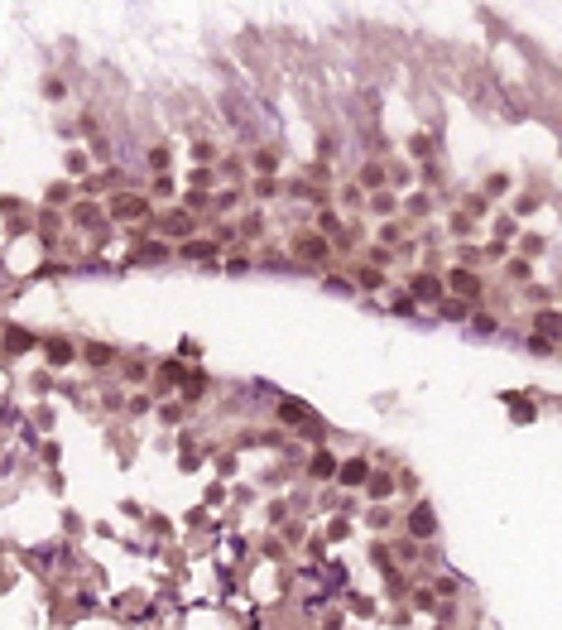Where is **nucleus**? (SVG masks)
Wrapping results in <instances>:
<instances>
[{
    "label": "nucleus",
    "mask_w": 562,
    "mask_h": 630,
    "mask_svg": "<svg viewBox=\"0 0 562 630\" xmlns=\"http://www.w3.org/2000/svg\"><path fill=\"white\" fill-rule=\"evenodd\" d=\"M413 294H418V299H438V279H433V275H418V279H413Z\"/></svg>",
    "instance_id": "nucleus-2"
},
{
    "label": "nucleus",
    "mask_w": 562,
    "mask_h": 630,
    "mask_svg": "<svg viewBox=\"0 0 562 630\" xmlns=\"http://www.w3.org/2000/svg\"><path fill=\"white\" fill-rule=\"evenodd\" d=\"M452 284H457L462 294H476V289H480V284H476V275H467V270H457V275H452Z\"/></svg>",
    "instance_id": "nucleus-6"
},
{
    "label": "nucleus",
    "mask_w": 562,
    "mask_h": 630,
    "mask_svg": "<svg viewBox=\"0 0 562 630\" xmlns=\"http://www.w3.org/2000/svg\"><path fill=\"white\" fill-rule=\"evenodd\" d=\"M283 419H312V414H308L303 405H293V400H288V405H283Z\"/></svg>",
    "instance_id": "nucleus-9"
},
{
    "label": "nucleus",
    "mask_w": 562,
    "mask_h": 630,
    "mask_svg": "<svg viewBox=\"0 0 562 630\" xmlns=\"http://www.w3.org/2000/svg\"><path fill=\"white\" fill-rule=\"evenodd\" d=\"M312 472H317V476H332V472H337V462H332L327 452H317V457H312Z\"/></svg>",
    "instance_id": "nucleus-7"
},
{
    "label": "nucleus",
    "mask_w": 562,
    "mask_h": 630,
    "mask_svg": "<svg viewBox=\"0 0 562 630\" xmlns=\"http://www.w3.org/2000/svg\"><path fill=\"white\" fill-rule=\"evenodd\" d=\"M298 255H322V241H312V236H308V241H298Z\"/></svg>",
    "instance_id": "nucleus-8"
},
{
    "label": "nucleus",
    "mask_w": 562,
    "mask_h": 630,
    "mask_svg": "<svg viewBox=\"0 0 562 630\" xmlns=\"http://www.w3.org/2000/svg\"><path fill=\"white\" fill-rule=\"evenodd\" d=\"M115 216H144V203H140V198H120V203H115Z\"/></svg>",
    "instance_id": "nucleus-3"
},
{
    "label": "nucleus",
    "mask_w": 562,
    "mask_h": 630,
    "mask_svg": "<svg viewBox=\"0 0 562 630\" xmlns=\"http://www.w3.org/2000/svg\"><path fill=\"white\" fill-rule=\"evenodd\" d=\"M48 361H53V366L73 361V346H68V342H53V346H48Z\"/></svg>",
    "instance_id": "nucleus-5"
},
{
    "label": "nucleus",
    "mask_w": 562,
    "mask_h": 630,
    "mask_svg": "<svg viewBox=\"0 0 562 630\" xmlns=\"http://www.w3.org/2000/svg\"><path fill=\"white\" fill-rule=\"evenodd\" d=\"M341 481H346V486L366 481V462H346V467H341Z\"/></svg>",
    "instance_id": "nucleus-4"
},
{
    "label": "nucleus",
    "mask_w": 562,
    "mask_h": 630,
    "mask_svg": "<svg viewBox=\"0 0 562 630\" xmlns=\"http://www.w3.org/2000/svg\"><path fill=\"white\" fill-rule=\"evenodd\" d=\"M29 346H34V337L24 327H5V351H29Z\"/></svg>",
    "instance_id": "nucleus-1"
}]
</instances>
